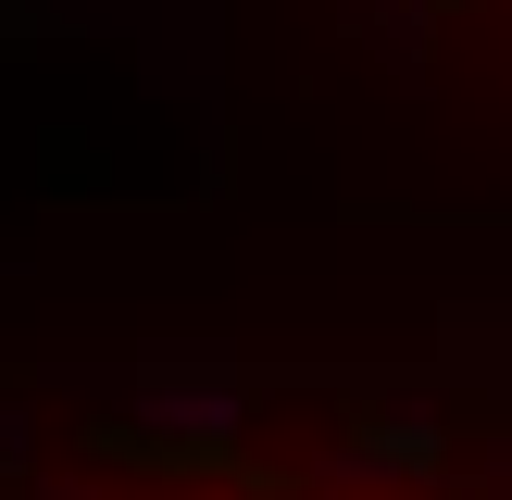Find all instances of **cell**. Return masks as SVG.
Listing matches in <instances>:
<instances>
[{
  "mask_svg": "<svg viewBox=\"0 0 512 500\" xmlns=\"http://www.w3.org/2000/svg\"><path fill=\"white\" fill-rule=\"evenodd\" d=\"M363 450H375V463H400V475H425V463H438V438H425V425H375Z\"/></svg>",
  "mask_w": 512,
  "mask_h": 500,
  "instance_id": "1",
  "label": "cell"
},
{
  "mask_svg": "<svg viewBox=\"0 0 512 500\" xmlns=\"http://www.w3.org/2000/svg\"><path fill=\"white\" fill-rule=\"evenodd\" d=\"M63 500H100V488H63Z\"/></svg>",
  "mask_w": 512,
  "mask_h": 500,
  "instance_id": "2",
  "label": "cell"
}]
</instances>
